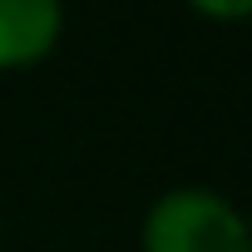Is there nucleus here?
<instances>
[{"mask_svg":"<svg viewBox=\"0 0 252 252\" xmlns=\"http://www.w3.org/2000/svg\"><path fill=\"white\" fill-rule=\"evenodd\" d=\"M144 252H252V237L222 193L168 188L144 213Z\"/></svg>","mask_w":252,"mask_h":252,"instance_id":"1","label":"nucleus"},{"mask_svg":"<svg viewBox=\"0 0 252 252\" xmlns=\"http://www.w3.org/2000/svg\"><path fill=\"white\" fill-rule=\"evenodd\" d=\"M64 0H0V69H25L55 50Z\"/></svg>","mask_w":252,"mask_h":252,"instance_id":"2","label":"nucleus"},{"mask_svg":"<svg viewBox=\"0 0 252 252\" xmlns=\"http://www.w3.org/2000/svg\"><path fill=\"white\" fill-rule=\"evenodd\" d=\"M193 10H203V15H213V20H242V15H252V0H188Z\"/></svg>","mask_w":252,"mask_h":252,"instance_id":"3","label":"nucleus"},{"mask_svg":"<svg viewBox=\"0 0 252 252\" xmlns=\"http://www.w3.org/2000/svg\"><path fill=\"white\" fill-rule=\"evenodd\" d=\"M247 237H252V222H247Z\"/></svg>","mask_w":252,"mask_h":252,"instance_id":"4","label":"nucleus"}]
</instances>
